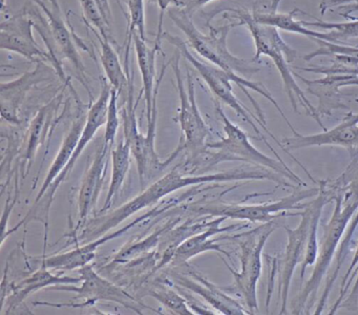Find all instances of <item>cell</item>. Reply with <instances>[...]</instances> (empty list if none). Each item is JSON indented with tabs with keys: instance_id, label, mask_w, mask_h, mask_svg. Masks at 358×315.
<instances>
[{
	"instance_id": "cell-1",
	"label": "cell",
	"mask_w": 358,
	"mask_h": 315,
	"mask_svg": "<svg viewBox=\"0 0 358 315\" xmlns=\"http://www.w3.org/2000/svg\"><path fill=\"white\" fill-rule=\"evenodd\" d=\"M245 180H269L276 183L278 186L291 187L296 189L297 185L288 182L285 176L267 168L236 167L228 172H215L208 174H185L180 168H173L164 176L157 178L148 188L144 189L139 195L129 200L110 214H104L100 218H93L85 226L83 232L78 235L79 241H91L115 227L122 224L127 218L140 210L150 207L152 204L158 203L171 193L177 192L185 187L200 186L208 183L234 182V181Z\"/></svg>"
},
{
	"instance_id": "cell-2",
	"label": "cell",
	"mask_w": 358,
	"mask_h": 315,
	"mask_svg": "<svg viewBox=\"0 0 358 315\" xmlns=\"http://www.w3.org/2000/svg\"><path fill=\"white\" fill-rule=\"evenodd\" d=\"M162 39L166 40L169 43L173 44L180 54L196 69L201 77L203 78L205 82H206L208 88H210L211 92H213L215 97L220 100L223 101L225 104L228 106L231 107L234 111H236L238 115L243 118L247 123L250 124L251 127L255 130L257 134V139L263 140L266 143L270 150L274 153L276 159L282 161V158L280 157L278 153L274 150L273 147L270 145L268 142L267 138L265 134L259 130L257 124H255V120H257V123L261 126V122H259V118L255 117L252 113H249L248 109L240 102L236 94H234V88H232L231 82H234L236 85L240 86L241 90L245 92L247 97H248L250 102L252 103L253 107H255V111H261V106L257 104V101L255 100L252 96L248 92V88L255 90L257 94L261 96L265 97L266 99L270 101L274 106L276 107L278 111H282L280 105L276 102L275 99L272 97L271 92L259 82L251 81V80L246 79V78L242 77L236 73H228V71H224V69H220V67L215 66L213 64H208V63L203 62V61L199 60L196 56H194L192 50L188 48L187 44L185 43L183 39H181L177 36L171 35V33H166L164 31L162 35Z\"/></svg>"
},
{
	"instance_id": "cell-3",
	"label": "cell",
	"mask_w": 358,
	"mask_h": 315,
	"mask_svg": "<svg viewBox=\"0 0 358 315\" xmlns=\"http://www.w3.org/2000/svg\"><path fill=\"white\" fill-rule=\"evenodd\" d=\"M236 13V18L240 19L238 25L245 24L250 31L251 36L255 40V55L253 57V61L259 59L262 55L270 57L273 60L276 69L280 71V77L284 82L285 90L288 94L289 100L295 113H297V103L306 109V113L316 120L320 127L327 130L324 123L320 120V115H318L315 107L310 103L307 97L305 96L303 90L299 88L297 82L294 79V74L289 67V63H292L295 60L299 52L291 48L282 39V36L278 34V27L272 25L263 24L257 22L253 18L252 14L246 12H240V10H227Z\"/></svg>"
},
{
	"instance_id": "cell-4",
	"label": "cell",
	"mask_w": 358,
	"mask_h": 315,
	"mask_svg": "<svg viewBox=\"0 0 358 315\" xmlns=\"http://www.w3.org/2000/svg\"><path fill=\"white\" fill-rule=\"evenodd\" d=\"M215 108L223 121L226 136H223L217 142L207 143L206 149H215L217 151H204L206 157L202 158L200 162L204 163L205 167H213L223 162L240 161L248 165L272 170L280 176L289 178L297 186L305 185L303 180L285 162L273 159L253 146L252 143L249 141L248 134L227 117L217 100H215Z\"/></svg>"
},
{
	"instance_id": "cell-5",
	"label": "cell",
	"mask_w": 358,
	"mask_h": 315,
	"mask_svg": "<svg viewBox=\"0 0 358 315\" xmlns=\"http://www.w3.org/2000/svg\"><path fill=\"white\" fill-rule=\"evenodd\" d=\"M335 207L332 216L326 224H322V235L318 243V254L314 264L311 276L306 281L299 295L293 300L291 306L292 314H310L314 307V300L322 285V279L332 264L333 258L336 255L341 237L352 216L358 208V202H348L343 204L341 197L334 199Z\"/></svg>"
},
{
	"instance_id": "cell-6",
	"label": "cell",
	"mask_w": 358,
	"mask_h": 315,
	"mask_svg": "<svg viewBox=\"0 0 358 315\" xmlns=\"http://www.w3.org/2000/svg\"><path fill=\"white\" fill-rule=\"evenodd\" d=\"M282 218L263 223L257 228L250 229L246 232L228 237L229 239H236L240 246L241 270L236 272L234 268L225 262L234 277V286L222 287L226 292H234L240 294L245 300L247 309L250 314L259 312L257 287V281L262 274V253L268 239L273 231L282 225Z\"/></svg>"
},
{
	"instance_id": "cell-7",
	"label": "cell",
	"mask_w": 358,
	"mask_h": 315,
	"mask_svg": "<svg viewBox=\"0 0 358 315\" xmlns=\"http://www.w3.org/2000/svg\"><path fill=\"white\" fill-rule=\"evenodd\" d=\"M169 15L173 23L185 34L192 48L211 64L228 73H236L238 75H249L259 71V69H255L248 61L234 56L228 50V34L234 25H238V23L225 25L219 29L208 25L209 33L206 35L196 27L190 14L183 8L178 6L169 8Z\"/></svg>"
},
{
	"instance_id": "cell-8",
	"label": "cell",
	"mask_w": 358,
	"mask_h": 315,
	"mask_svg": "<svg viewBox=\"0 0 358 315\" xmlns=\"http://www.w3.org/2000/svg\"><path fill=\"white\" fill-rule=\"evenodd\" d=\"M320 188L297 190L288 197H282L272 203L245 204L231 203V202L209 201L204 204L192 206V210L207 218L223 216L234 220H246L252 223H267L286 216H294V214H288L289 210H301L305 207V200L317 195Z\"/></svg>"
},
{
	"instance_id": "cell-9",
	"label": "cell",
	"mask_w": 358,
	"mask_h": 315,
	"mask_svg": "<svg viewBox=\"0 0 358 315\" xmlns=\"http://www.w3.org/2000/svg\"><path fill=\"white\" fill-rule=\"evenodd\" d=\"M79 275L83 279V285L80 287H76L74 285H57L50 287L49 290H57V291H69L75 292L78 295L75 300H80L83 298V302L81 304H54V302H35V306H48L55 307V308H62V307H72V308H83V307L93 306L99 300H106V302H115V304H122L129 310L142 314L144 310L150 309L155 311L152 307L142 304L138 302L135 298L127 293L124 290L121 289L118 286L110 283L108 279L100 276L95 270H94L92 265H85L83 268L78 269Z\"/></svg>"
},
{
	"instance_id": "cell-10",
	"label": "cell",
	"mask_w": 358,
	"mask_h": 315,
	"mask_svg": "<svg viewBox=\"0 0 358 315\" xmlns=\"http://www.w3.org/2000/svg\"><path fill=\"white\" fill-rule=\"evenodd\" d=\"M180 56L181 54L178 50V54H176L171 60V69L177 80L180 97V109L178 115L179 118L178 121L181 125L182 130V138L180 142L183 144L184 149L192 151V159H194L206 150V139L210 134V130L203 119L202 113L199 109L196 98V88H194V82L189 69L186 71L187 90H185L183 75L180 69Z\"/></svg>"
},
{
	"instance_id": "cell-11",
	"label": "cell",
	"mask_w": 358,
	"mask_h": 315,
	"mask_svg": "<svg viewBox=\"0 0 358 315\" xmlns=\"http://www.w3.org/2000/svg\"><path fill=\"white\" fill-rule=\"evenodd\" d=\"M317 200L305 203L303 211L295 212V216H301V223L295 229L289 228L285 225V230L288 237L286 249L278 262L273 272L278 274V293H280V314H286L288 307L289 290H290L291 279L294 274L297 265L303 264L307 252L308 239H309L310 227H311L312 216L315 211Z\"/></svg>"
},
{
	"instance_id": "cell-12",
	"label": "cell",
	"mask_w": 358,
	"mask_h": 315,
	"mask_svg": "<svg viewBox=\"0 0 358 315\" xmlns=\"http://www.w3.org/2000/svg\"><path fill=\"white\" fill-rule=\"evenodd\" d=\"M33 27L34 21L27 8L17 15L3 16L0 24V48L20 54L32 62L43 60L52 64L51 55L43 52L37 44Z\"/></svg>"
},
{
	"instance_id": "cell-13",
	"label": "cell",
	"mask_w": 358,
	"mask_h": 315,
	"mask_svg": "<svg viewBox=\"0 0 358 315\" xmlns=\"http://www.w3.org/2000/svg\"><path fill=\"white\" fill-rule=\"evenodd\" d=\"M101 92H100L99 97L95 102L92 103L91 107L87 111V120H85V127H83V132H81L80 139H79L78 144L75 148L74 155L72 159L69 162L68 165L64 168V172L57 176L53 184L50 187L49 195H48V206L47 214L49 212L50 206H51L52 200L55 195L56 190L58 187L62 184V182L66 181V178L70 176L71 172L74 167L75 163L78 161L79 157L83 155L85 149L87 148L89 143L93 140L95 136L96 132L106 125V118H108V104H110V90H112V85L108 79H101Z\"/></svg>"
},
{
	"instance_id": "cell-14",
	"label": "cell",
	"mask_w": 358,
	"mask_h": 315,
	"mask_svg": "<svg viewBox=\"0 0 358 315\" xmlns=\"http://www.w3.org/2000/svg\"><path fill=\"white\" fill-rule=\"evenodd\" d=\"M282 144L288 151L324 145L343 146L350 151L352 157L358 153V113L349 111L338 125L320 134L310 136H303L299 132L293 134L292 136L285 138Z\"/></svg>"
},
{
	"instance_id": "cell-15",
	"label": "cell",
	"mask_w": 358,
	"mask_h": 315,
	"mask_svg": "<svg viewBox=\"0 0 358 315\" xmlns=\"http://www.w3.org/2000/svg\"><path fill=\"white\" fill-rule=\"evenodd\" d=\"M51 77V69L45 64V61L39 60L33 71H27L17 79L0 84V105L3 119L12 125H20V111L29 92L35 85L47 81Z\"/></svg>"
},
{
	"instance_id": "cell-16",
	"label": "cell",
	"mask_w": 358,
	"mask_h": 315,
	"mask_svg": "<svg viewBox=\"0 0 358 315\" xmlns=\"http://www.w3.org/2000/svg\"><path fill=\"white\" fill-rule=\"evenodd\" d=\"M158 214V209L150 210V211L146 212L143 216H139V218H136L133 222L129 223L127 226L122 227L119 230L114 231L112 233H106L102 237L89 241L85 245L77 246L75 249L70 250V251L45 258L43 260V266L55 271H72L74 269L83 268L95 258L96 252H97L100 246L104 245V244L113 241L117 237H122L136 225L140 224L146 218H152V216H156Z\"/></svg>"
},
{
	"instance_id": "cell-17",
	"label": "cell",
	"mask_w": 358,
	"mask_h": 315,
	"mask_svg": "<svg viewBox=\"0 0 358 315\" xmlns=\"http://www.w3.org/2000/svg\"><path fill=\"white\" fill-rule=\"evenodd\" d=\"M110 150H112V147L103 141V144L100 145L96 150L93 161L83 176V183L79 189L78 201H77L78 202L77 206H78L79 220L76 231L85 224L87 216L93 211L99 200L106 170H108V155Z\"/></svg>"
},
{
	"instance_id": "cell-18",
	"label": "cell",
	"mask_w": 358,
	"mask_h": 315,
	"mask_svg": "<svg viewBox=\"0 0 358 315\" xmlns=\"http://www.w3.org/2000/svg\"><path fill=\"white\" fill-rule=\"evenodd\" d=\"M41 10L45 13L47 16L48 22H49L50 29H51L52 36H53L54 41H55L56 48L58 52L62 58L68 59L72 63L74 69L78 74L79 81L85 86L90 97L92 98L91 90L87 85V74H85V64H83V59L79 55L78 50L75 46L74 39H73L72 33L69 29L66 21L62 18V13H60V6L57 0H50L52 8H49L43 0H32Z\"/></svg>"
},
{
	"instance_id": "cell-19",
	"label": "cell",
	"mask_w": 358,
	"mask_h": 315,
	"mask_svg": "<svg viewBox=\"0 0 358 315\" xmlns=\"http://www.w3.org/2000/svg\"><path fill=\"white\" fill-rule=\"evenodd\" d=\"M173 279L184 289L198 294L205 302H208L215 310L226 315L250 314L248 309H245L238 300L228 295L225 290L220 286L209 281L202 275L190 272L189 276L184 274H173Z\"/></svg>"
},
{
	"instance_id": "cell-20",
	"label": "cell",
	"mask_w": 358,
	"mask_h": 315,
	"mask_svg": "<svg viewBox=\"0 0 358 315\" xmlns=\"http://www.w3.org/2000/svg\"><path fill=\"white\" fill-rule=\"evenodd\" d=\"M294 77L307 85L306 92L315 96L318 99V106L316 107L318 115H331L334 109H348L347 105L341 100V88L345 86H358V76L355 75H326L320 79L310 80L301 77L295 73Z\"/></svg>"
},
{
	"instance_id": "cell-21",
	"label": "cell",
	"mask_w": 358,
	"mask_h": 315,
	"mask_svg": "<svg viewBox=\"0 0 358 315\" xmlns=\"http://www.w3.org/2000/svg\"><path fill=\"white\" fill-rule=\"evenodd\" d=\"M225 220H227V218L219 216L213 226L201 231V232L196 233V234L192 235L185 241H182L176 249L171 264L175 265V266H181V265L189 262L192 258L208 251L217 252V253L224 254V255L230 258V254L226 250H224L220 244H217L220 241H223V239H228V235L217 237V239H213V237L215 235L221 234V233L229 232V231L234 230V229L243 228L246 225L234 224L230 225V226L221 227L222 223Z\"/></svg>"
},
{
	"instance_id": "cell-22",
	"label": "cell",
	"mask_w": 358,
	"mask_h": 315,
	"mask_svg": "<svg viewBox=\"0 0 358 315\" xmlns=\"http://www.w3.org/2000/svg\"><path fill=\"white\" fill-rule=\"evenodd\" d=\"M83 279L79 277L68 276V275H55L49 271L47 267L41 266L38 271L27 277L24 281H20L13 288V292L8 298L7 302H3V307L7 304L8 311L14 310L16 307L20 306L31 294L39 291L43 288L53 287L57 285H77L81 283Z\"/></svg>"
},
{
	"instance_id": "cell-23",
	"label": "cell",
	"mask_w": 358,
	"mask_h": 315,
	"mask_svg": "<svg viewBox=\"0 0 358 315\" xmlns=\"http://www.w3.org/2000/svg\"><path fill=\"white\" fill-rule=\"evenodd\" d=\"M138 66L142 77V90L145 101L146 119L148 124L152 121V104H154L155 88H156V57L161 50V43L155 42L154 48H150L146 40L142 39L138 34L133 36Z\"/></svg>"
},
{
	"instance_id": "cell-24",
	"label": "cell",
	"mask_w": 358,
	"mask_h": 315,
	"mask_svg": "<svg viewBox=\"0 0 358 315\" xmlns=\"http://www.w3.org/2000/svg\"><path fill=\"white\" fill-rule=\"evenodd\" d=\"M85 119L83 117L78 118L73 123L72 127L64 136L62 147L58 150L53 163L50 166L49 172L45 176L43 186H41V190H39L38 195L35 199V203L38 204L41 200H43L51 185L53 184L54 181L64 172V168L68 165L70 160L72 159L75 148H76L79 139H80L81 132H83V127H85Z\"/></svg>"
},
{
	"instance_id": "cell-25",
	"label": "cell",
	"mask_w": 358,
	"mask_h": 315,
	"mask_svg": "<svg viewBox=\"0 0 358 315\" xmlns=\"http://www.w3.org/2000/svg\"><path fill=\"white\" fill-rule=\"evenodd\" d=\"M293 10L290 14H280L275 10L270 12H253L252 16L257 22L263 24L272 25V27L282 29V31H290V33L301 34V35L307 36V37L317 38V39L326 40V41L335 42V43H341L336 31H332L330 33H320L313 29H308V27L303 25L301 21L295 20L293 17Z\"/></svg>"
},
{
	"instance_id": "cell-26",
	"label": "cell",
	"mask_w": 358,
	"mask_h": 315,
	"mask_svg": "<svg viewBox=\"0 0 358 315\" xmlns=\"http://www.w3.org/2000/svg\"><path fill=\"white\" fill-rule=\"evenodd\" d=\"M131 146L124 138L121 139L118 144H115L110 150L112 178H110V187L102 207V212L108 211L112 207L113 201L120 192L124 184L125 178L129 174V166H131Z\"/></svg>"
},
{
	"instance_id": "cell-27",
	"label": "cell",
	"mask_w": 358,
	"mask_h": 315,
	"mask_svg": "<svg viewBox=\"0 0 358 315\" xmlns=\"http://www.w3.org/2000/svg\"><path fill=\"white\" fill-rule=\"evenodd\" d=\"M95 35L97 36L100 42V48H101L100 61H101L102 66H103L106 79L108 80L112 88H114L119 92V96L124 94V99L127 101L129 80H131V75L123 69L118 54L113 48L112 41L101 37L97 31H95Z\"/></svg>"
},
{
	"instance_id": "cell-28",
	"label": "cell",
	"mask_w": 358,
	"mask_h": 315,
	"mask_svg": "<svg viewBox=\"0 0 358 315\" xmlns=\"http://www.w3.org/2000/svg\"><path fill=\"white\" fill-rule=\"evenodd\" d=\"M357 227L358 208L354 216H352L351 222H349V224H348L345 234H343V239L339 243L338 249H337L336 255H335L334 258V268H333L332 272L327 277L326 286H324V291H322V296H320V300H318L314 314H322V310H324V306H326L331 290H332L333 286H334L335 281H336L337 277H338L339 271H341L343 262H345L348 255H349L350 250H351L352 247V239H353L354 233H355Z\"/></svg>"
},
{
	"instance_id": "cell-29",
	"label": "cell",
	"mask_w": 358,
	"mask_h": 315,
	"mask_svg": "<svg viewBox=\"0 0 358 315\" xmlns=\"http://www.w3.org/2000/svg\"><path fill=\"white\" fill-rule=\"evenodd\" d=\"M351 158V163L341 176L334 180L324 181V186L333 197H341L343 204L358 202V153Z\"/></svg>"
},
{
	"instance_id": "cell-30",
	"label": "cell",
	"mask_w": 358,
	"mask_h": 315,
	"mask_svg": "<svg viewBox=\"0 0 358 315\" xmlns=\"http://www.w3.org/2000/svg\"><path fill=\"white\" fill-rule=\"evenodd\" d=\"M358 306V241L356 244L355 252L352 258L351 264L345 271L341 285L338 298L333 304L329 314H335L339 308L355 310Z\"/></svg>"
},
{
	"instance_id": "cell-31",
	"label": "cell",
	"mask_w": 358,
	"mask_h": 315,
	"mask_svg": "<svg viewBox=\"0 0 358 315\" xmlns=\"http://www.w3.org/2000/svg\"><path fill=\"white\" fill-rule=\"evenodd\" d=\"M129 8V31H127V54H125V67L129 66V50L133 43V36L138 34L143 40H146L145 12L144 0H127Z\"/></svg>"
},
{
	"instance_id": "cell-32",
	"label": "cell",
	"mask_w": 358,
	"mask_h": 315,
	"mask_svg": "<svg viewBox=\"0 0 358 315\" xmlns=\"http://www.w3.org/2000/svg\"><path fill=\"white\" fill-rule=\"evenodd\" d=\"M50 103L47 106L41 107L39 109L37 115H35L33 119L32 123L30 125V130H29V141L28 147H27L26 159L29 161L32 162L35 158V153H36L37 148L41 145V134L45 132V127H47L48 120H49L50 115H52V111L55 108V102Z\"/></svg>"
},
{
	"instance_id": "cell-33",
	"label": "cell",
	"mask_w": 358,
	"mask_h": 315,
	"mask_svg": "<svg viewBox=\"0 0 358 315\" xmlns=\"http://www.w3.org/2000/svg\"><path fill=\"white\" fill-rule=\"evenodd\" d=\"M148 295L164 304L166 308L173 311L176 314H194L186 298L182 296L181 294L178 293L176 290L167 288L166 286L160 285V287L154 288L148 292Z\"/></svg>"
},
{
	"instance_id": "cell-34",
	"label": "cell",
	"mask_w": 358,
	"mask_h": 315,
	"mask_svg": "<svg viewBox=\"0 0 358 315\" xmlns=\"http://www.w3.org/2000/svg\"><path fill=\"white\" fill-rule=\"evenodd\" d=\"M81 8H83V16L87 24L94 27V31H97L101 37L114 42L112 29L106 24L103 16L98 8L95 0H79Z\"/></svg>"
},
{
	"instance_id": "cell-35",
	"label": "cell",
	"mask_w": 358,
	"mask_h": 315,
	"mask_svg": "<svg viewBox=\"0 0 358 315\" xmlns=\"http://www.w3.org/2000/svg\"><path fill=\"white\" fill-rule=\"evenodd\" d=\"M119 92L112 88L110 90V104H108V118H106V132H104V142L114 147L116 144L117 134H118L119 111H118Z\"/></svg>"
},
{
	"instance_id": "cell-36",
	"label": "cell",
	"mask_w": 358,
	"mask_h": 315,
	"mask_svg": "<svg viewBox=\"0 0 358 315\" xmlns=\"http://www.w3.org/2000/svg\"><path fill=\"white\" fill-rule=\"evenodd\" d=\"M318 44V48L303 57L306 61L311 60L318 56H333V55H343V56L354 57L358 60V48L355 46H345V44L335 43V42L326 41V40L314 38Z\"/></svg>"
},
{
	"instance_id": "cell-37",
	"label": "cell",
	"mask_w": 358,
	"mask_h": 315,
	"mask_svg": "<svg viewBox=\"0 0 358 315\" xmlns=\"http://www.w3.org/2000/svg\"><path fill=\"white\" fill-rule=\"evenodd\" d=\"M306 27H320V29H331L338 34L339 39L341 43L350 38H358V19L351 21V22H326V21H316V22H309V21H301Z\"/></svg>"
},
{
	"instance_id": "cell-38",
	"label": "cell",
	"mask_w": 358,
	"mask_h": 315,
	"mask_svg": "<svg viewBox=\"0 0 358 315\" xmlns=\"http://www.w3.org/2000/svg\"><path fill=\"white\" fill-rule=\"evenodd\" d=\"M293 69L308 71V73L320 74V75H355L358 76V67L350 66V65L341 64V63L333 61L330 66H320V65H312L307 67H293Z\"/></svg>"
},
{
	"instance_id": "cell-39",
	"label": "cell",
	"mask_w": 358,
	"mask_h": 315,
	"mask_svg": "<svg viewBox=\"0 0 358 315\" xmlns=\"http://www.w3.org/2000/svg\"><path fill=\"white\" fill-rule=\"evenodd\" d=\"M347 4V6L343 8L345 10V13H339V15L347 16L349 13L356 12L358 10V0H322L320 4V13L324 14L327 10H330L331 8L335 6H343Z\"/></svg>"
},
{
	"instance_id": "cell-40",
	"label": "cell",
	"mask_w": 358,
	"mask_h": 315,
	"mask_svg": "<svg viewBox=\"0 0 358 315\" xmlns=\"http://www.w3.org/2000/svg\"><path fill=\"white\" fill-rule=\"evenodd\" d=\"M152 1L157 2L159 8H160V20H159L158 31H157L156 40H155V42L161 43L162 35L163 33H164V31H163V21H164L165 12H166L167 8H169V6H171V4H173L175 6H177L178 0H152Z\"/></svg>"
},
{
	"instance_id": "cell-41",
	"label": "cell",
	"mask_w": 358,
	"mask_h": 315,
	"mask_svg": "<svg viewBox=\"0 0 358 315\" xmlns=\"http://www.w3.org/2000/svg\"><path fill=\"white\" fill-rule=\"evenodd\" d=\"M213 0H178V8H183L188 14H192L194 10L203 8Z\"/></svg>"
}]
</instances>
